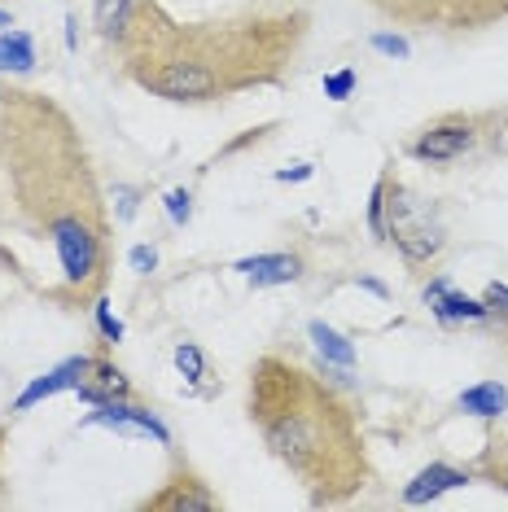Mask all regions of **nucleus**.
<instances>
[{"mask_svg":"<svg viewBox=\"0 0 508 512\" xmlns=\"http://www.w3.org/2000/svg\"><path fill=\"white\" fill-rule=\"evenodd\" d=\"M132 508L136 512H219L224 508V495H219L215 486L184 460L145 499H136Z\"/></svg>","mask_w":508,"mask_h":512,"instance_id":"obj_6","label":"nucleus"},{"mask_svg":"<svg viewBox=\"0 0 508 512\" xmlns=\"http://www.w3.org/2000/svg\"><path fill=\"white\" fill-rule=\"evenodd\" d=\"M0 27H9V18H5V14H0Z\"/></svg>","mask_w":508,"mask_h":512,"instance_id":"obj_28","label":"nucleus"},{"mask_svg":"<svg viewBox=\"0 0 508 512\" xmlns=\"http://www.w3.org/2000/svg\"><path fill=\"white\" fill-rule=\"evenodd\" d=\"M469 477H473V469H456V464H430V469H421L408 486H403V504H408V508L434 504L438 495L469 486Z\"/></svg>","mask_w":508,"mask_h":512,"instance_id":"obj_10","label":"nucleus"},{"mask_svg":"<svg viewBox=\"0 0 508 512\" xmlns=\"http://www.w3.org/2000/svg\"><path fill=\"white\" fill-rule=\"evenodd\" d=\"M36 40L27 36V31H5L0 36V75L14 79V75H31L36 71Z\"/></svg>","mask_w":508,"mask_h":512,"instance_id":"obj_14","label":"nucleus"},{"mask_svg":"<svg viewBox=\"0 0 508 512\" xmlns=\"http://www.w3.org/2000/svg\"><path fill=\"white\" fill-rule=\"evenodd\" d=\"M84 425H106V429H119V434H132V438H154L171 447V429L158 421L149 407L132 403V399H110V403H97L92 407V416Z\"/></svg>","mask_w":508,"mask_h":512,"instance_id":"obj_7","label":"nucleus"},{"mask_svg":"<svg viewBox=\"0 0 508 512\" xmlns=\"http://www.w3.org/2000/svg\"><path fill=\"white\" fill-rule=\"evenodd\" d=\"M460 412L495 421V416L508 412V390L500 386V381H478V386H469L465 394H460Z\"/></svg>","mask_w":508,"mask_h":512,"instance_id":"obj_15","label":"nucleus"},{"mask_svg":"<svg viewBox=\"0 0 508 512\" xmlns=\"http://www.w3.org/2000/svg\"><path fill=\"white\" fill-rule=\"evenodd\" d=\"M92 316H97V329H101V337H106V342H123V324H119V316L110 311L106 294L92 302Z\"/></svg>","mask_w":508,"mask_h":512,"instance_id":"obj_19","label":"nucleus"},{"mask_svg":"<svg viewBox=\"0 0 508 512\" xmlns=\"http://www.w3.org/2000/svg\"><path fill=\"white\" fill-rule=\"evenodd\" d=\"M127 259H132V267H136V272H154V267H158V250L154 246H136L132 254H127Z\"/></svg>","mask_w":508,"mask_h":512,"instance_id":"obj_24","label":"nucleus"},{"mask_svg":"<svg viewBox=\"0 0 508 512\" xmlns=\"http://www.w3.org/2000/svg\"><path fill=\"white\" fill-rule=\"evenodd\" d=\"M167 215H171V224L184 228L193 219V193L189 189H171L167 193Z\"/></svg>","mask_w":508,"mask_h":512,"instance_id":"obj_21","label":"nucleus"},{"mask_svg":"<svg viewBox=\"0 0 508 512\" xmlns=\"http://www.w3.org/2000/svg\"><path fill=\"white\" fill-rule=\"evenodd\" d=\"M307 176H311V167H307V162H298L294 171H276V180H307Z\"/></svg>","mask_w":508,"mask_h":512,"instance_id":"obj_26","label":"nucleus"},{"mask_svg":"<svg viewBox=\"0 0 508 512\" xmlns=\"http://www.w3.org/2000/svg\"><path fill=\"white\" fill-rule=\"evenodd\" d=\"M373 49H377V53H390V57H408V40H403V36H390V31H377V36H373Z\"/></svg>","mask_w":508,"mask_h":512,"instance_id":"obj_23","label":"nucleus"},{"mask_svg":"<svg viewBox=\"0 0 508 512\" xmlns=\"http://www.w3.org/2000/svg\"><path fill=\"white\" fill-rule=\"evenodd\" d=\"M311 342H316V351L329 359V364H338V368H351L355 364V351H351V342L338 333V329H329L325 320H311Z\"/></svg>","mask_w":508,"mask_h":512,"instance_id":"obj_18","label":"nucleus"},{"mask_svg":"<svg viewBox=\"0 0 508 512\" xmlns=\"http://www.w3.org/2000/svg\"><path fill=\"white\" fill-rule=\"evenodd\" d=\"M0 259L62 311L110 289L114 228L84 127L49 92L0 75Z\"/></svg>","mask_w":508,"mask_h":512,"instance_id":"obj_1","label":"nucleus"},{"mask_svg":"<svg viewBox=\"0 0 508 512\" xmlns=\"http://www.w3.org/2000/svg\"><path fill=\"white\" fill-rule=\"evenodd\" d=\"M355 84H360V75H355L351 66H342V71L325 75V97H329V101H346V97L355 92Z\"/></svg>","mask_w":508,"mask_h":512,"instance_id":"obj_20","label":"nucleus"},{"mask_svg":"<svg viewBox=\"0 0 508 512\" xmlns=\"http://www.w3.org/2000/svg\"><path fill=\"white\" fill-rule=\"evenodd\" d=\"M364 5L395 27L434 31L447 40L478 36L508 22V0H364Z\"/></svg>","mask_w":508,"mask_h":512,"instance_id":"obj_4","label":"nucleus"},{"mask_svg":"<svg viewBox=\"0 0 508 512\" xmlns=\"http://www.w3.org/2000/svg\"><path fill=\"white\" fill-rule=\"evenodd\" d=\"M84 372H88V355H79V359H66V364H57L53 372H44V377H36L27 390L14 399V412H27V407H36L40 399H53V394H62V390H75L79 381H84Z\"/></svg>","mask_w":508,"mask_h":512,"instance_id":"obj_12","label":"nucleus"},{"mask_svg":"<svg viewBox=\"0 0 508 512\" xmlns=\"http://www.w3.org/2000/svg\"><path fill=\"white\" fill-rule=\"evenodd\" d=\"M75 394L84 403H110V399H132V381L123 377V368L114 364L110 355H88V372L75 386Z\"/></svg>","mask_w":508,"mask_h":512,"instance_id":"obj_9","label":"nucleus"},{"mask_svg":"<svg viewBox=\"0 0 508 512\" xmlns=\"http://www.w3.org/2000/svg\"><path fill=\"white\" fill-rule=\"evenodd\" d=\"M5 451H9V429L0 425V504L9 499V477H5Z\"/></svg>","mask_w":508,"mask_h":512,"instance_id":"obj_25","label":"nucleus"},{"mask_svg":"<svg viewBox=\"0 0 508 512\" xmlns=\"http://www.w3.org/2000/svg\"><path fill=\"white\" fill-rule=\"evenodd\" d=\"M136 0H92V22H97V36L106 44H119L127 18H132Z\"/></svg>","mask_w":508,"mask_h":512,"instance_id":"obj_17","label":"nucleus"},{"mask_svg":"<svg viewBox=\"0 0 508 512\" xmlns=\"http://www.w3.org/2000/svg\"><path fill=\"white\" fill-rule=\"evenodd\" d=\"M176 368H180V377L193 386V394H215L211 359H206V351H202L198 342H180L176 346Z\"/></svg>","mask_w":508,"mask_h":512,"instance_id":"obj_16","label":"nucleus"},{"mask_svg":"<svg viewBox=\"0 0 508 512\" xmlns=\"http://www.w3.org/2000/svg\"><path fill=\"white\" fill-rule=\"evenodd\" d=\"M482 302H487V311L495 320H508V285H500V281L487 285L482 289Z\"/></svg>","mask_w":508,"mask_h":512,"instance_id":"obj_22","label":"nucleus"},{"mask_svg":"<svg viewBox=\"0 0 508 512\" xmlns=\"http://www.w3.org/2000/svg\"><path fill=\"white\" fill-rule=\"evenodd\" d=\"M254 5H290V0H254Z\"/></svg>","mask_w":508,"mask_h":512,"instance_id":"obj_27","label":"nucleus"},{"mask_svg":"<svg viewBox=\"0 0 508 512\" xmlns=\"http://www.w3.org/2000/svg\"><path fill=\"white\" fill-rule=\"evenodd\" d=\"M246 416L268 456L303 486L311 508H342L368 486L373 460L360 412L329 381L285 351H263L246 372Z\"/></svg>","mask_w":508,"mask_h":512,"instance_id":"obj_3","label":"nucleus"},{"mask_svg":"<svg viewBox=\"0 0 508 512\" xmlns=\"http://www.w3.org/2000/svg\"><path fill=\"white\" fill-rule=\"evenodd\" d=\"M425 302H430V311H434L438 324H482V320H491L487 302L452 289V285H447V276H438L434 285H425Z\"/></svg>","mask_w":508,"mask_h":512,"instance_id":"obj_8","label":"nucleus"},{"mask_svg":"<svg viewBox=\"0 0 508 512\" xmlns=\"http://www.w3.org/2000/svg\"><path fill=\"white\" fill-rule=\"evenodd\" d=\"M482 127H487L482 114H443V119L425 123L421 132L408 141V158L430 162V167L456 162L482 141Z\"/></svg>","mask_w":508,"mask_h":512,"instance_id":"obj_5","label":"nucleus"},{"mask_svg":"<svg viewBox=\"0 0 508 512\" xmlns=\"http://www.w3.org/2000/svg\"><path fill=\"white\" fill-rule=\"evenodd\" d=\"M311 9L246 5L219 18H176L163 0H136L119 44V71L171 106H219L254 88L290 84Z\"/></svg>","mask_w":508,"mask_h":512,"instance_id":"obj_2","label":"nucleus"},{"mask_svg":"<svg viewBox=\"0 0 508 512\" xmlns=\"http://www.w3.org/2000/svg\"><path fill=\"white\" fill-rule=\"evenodd\" d=\"M469 469H473V477H482V482H491L495 491L508 495V434H487L478 460H473Z\"/></svg>","mask_w":508,"mask_h":512,"instance_id":"obj_13","label":"nucleus"},{"mask_svg":"<svg viewBox=\"0 0 508 512\" xmlns=\"http://www.w3.org/2000/svg\"><path fill=\"white\" fill-rule=\"evenodd\" d=\"M237 272H246V281L254 289H268V285H290L303 276V254H294V250H276V254H254V259H241L233 263Z\"/></svg>","mask_w":508,"mask_h":512,"instance_id":"obj_11","label":"nucleus"}]
</instances>
